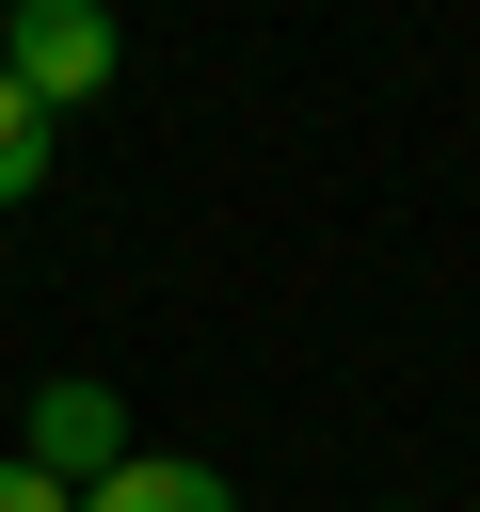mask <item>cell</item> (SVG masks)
I'll return each instance as SVG.
<instances>
[{"mask_svg":"<svg viewBox=\"0 0 480 512\" xmlns=\"http://www.w3.org/2000/svg\"><path fill=\"white\" fill-rule=\"evenodd\" d=\"M80 512H240V480H224V464H176V448H128Z\"/></svg>","mask_w":480,"mask_h":512,"instance_id":"3957f363","label":"cell"},{"mask_svg":"<svg viewBox=\"0 0 480 512\" xmlns=\"http://www.w3.org/2000/svg\"><path fill=\"white\" fill-rule=\"evenodd\" d=\"M112 64H128V32H112V0H0V80L64 128L80 96H112Z\"/></svg>","mask_w":480,"mask_h":512,"instance_id":"6da1fadb","label":"cell"},{"mask_svg":"<svg viewBox=\"0 0 480 512\" xmlns=\"http://www.w3.org/2000/svg\"><path fill=\"white\" fill-rule=\"evenodd\" d=\"M48 144H64V128H48V112L0 80V208H32V192H48Z\"/></svg>","mask_w":480,"mask_h":512,"instance_id":"277c9868","label":"cell"},{"mask_svg":"<svg viewBox=\"0 0 480 512\" xmlns=\"http://www.w3.org/2000/svg\"><path fill=\"white\" fill-rule=\"evenodd\" d=\"M16 464H32V480H64V496H96V480L128 464V384H96V368L32 384V416H16Z\"/></svg>","mask_w":480,"mask_h":512,"instance_id":"7a4b0ae2","label":"cell"},{"mask_svg":"<svg viewBox=\"0 0 480 512\" xmlns=\"http://www.w3.org/2000/svg\"><path fill=\"white\" fill-rule=\"evenodd\" d=\"M0 512H80V496H64V480H32V464L0 448Z\"/></svg>","mask_w":480,"mask_h":512,"instance_id":"5b68a950","label":"cell"}]
</instances>
